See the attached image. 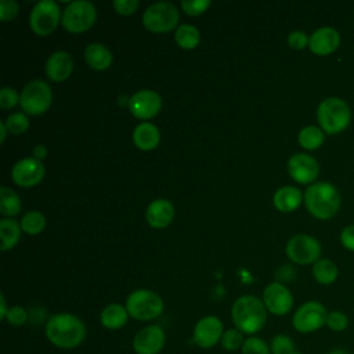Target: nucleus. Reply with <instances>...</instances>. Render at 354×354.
Returning a JSON list of instances; mask_svg holds the SVG:
<instances>
[{
	"mask_svg": "<svg viewBox=\"0 0 354 354\" xmlns=\"http://www.w3.org/2000/svg\"><path fill=\"white\" fill-rule=\"evenodd\" d=\"M7 313H8V307H7L4 295L1 293V295H0V319H6Z\"/></svg>",
	"mask_w": 354,
	"mask_h": 354,
	"instance_id": "c03bdc74",
	"label": "nucleus"
},
{
	"mask_svg": "<svg viewBox=\"0 0 354 354\" xmlns=\"http://www.w3.org/2000/svg\"><path fill=\"white\" fill-rule=\"evenodd\" d=\"M340 242L346 249L354 252V224L343 228L340 232Z\"/></svg>",
	"mask_w": 354,
	"mask_h": 354,
	"instance_id": "79ce46f5",
	"label": "nucleus"
},
{
	"mask_svg": "<svg viewBox=\"0 0 354 354\" xmlns=\"http://www.w3.org/2000/svg\"><path fill=\"white\" fill-rule=\"evenodd\" d=\"M61 10L54 0H40L30 11L29 25L33 33L47 36L53 33L59 22Z\"/></svg>",
	"mask_w": 354,
	"mask_h": 354,
	"instance_id": "1a4fd4ad",
	"label": "nucleus"
},
{
	"mask_svg": "<svg viewBox=\"0 0 354 354\" xmlns=\"http://www.w3.org/2000/svg\"><path fill=\"white\" fill-rule=\"evenodd\" d=\"M304 203L307 210L319 220L332 218L340 207V195L329 183H315L306 189Z\"/></svg>",
	"mask_w": 354,
	"mask_h": 354,
	"instance_id": "7ed1b4c3",
	"label": "nucleus"
},
{
	"mask_svg": "<svg viewBox=\"0 0 354 354\" xmlns=\"http://www.w3.org/2000/svg\"><path fill=\"white\" fill-rule=\"evenodd\" d=\"M231 318L235 328L245 335L254 336L267 322V308L256 296H241L232 304Z\"/></svg>",
	"mask_w": 354,
	"mask_h": 354,
	"instance_id": "f03ea898",
	"label": "nucleus"
},
{
	"mask_svg": "<svg viewBox=\"0 0 354 354\" xmlns=\"http://www.w3.org/2000/svg\"><path fill=\"white\" fill-rule=\"evenodd\" d=\"M160 140V134L159 130L155 124L152 123H140L133 133V141L134 144L144 151H151L153 149Z\"/></svg>",
	"mask_w": 354,
	"mask_h": 354,
	"instance_id": "5701e85b",
	"label": "nucleus"
},
{
	"mask_svg": "<svg viewBox=\"0 0 354 354\" xmlns=\"http://www.w3.org/2000/svg\"><path fill=\"white\" fill-rule=\"evenodd\" d=\"M270 348L271 354H300L293 339L285 333L275 335L270 343Z\"/></svg>",
	"mask_w": 354,
	"mask_h": 354,
	"instance_id": "7c9ffc66",
	"label": "nucleus"
},
{
	"mask_svg": "<svg viewBox=\"0 0 354 354\" xmlns=\"http://www.w3.org/2000/svg\"><path fill=\"white\" fill-rule=\"evenodd\" d=\"M241 354H271V348L270 344L261 337L249 336L243 342Z\"/></svg>",
	"mask_w": 354,
	"mask_h": 354,
	"instance_id": "473e14b6",
	"label": "nucleus"
},
{
	"mask_svg": "<svg viewBox=\"0 0 354 354\" xmlns=\"http://www.w3.org/2000/svg\"><path fill=\"white\" fill-rule=\"evenodd\" d=\"M97 19V10L86 0L72 1L62 12L61 24L71 33H82L90 29Z\"/></svg>",
	"mask_w": 354,
	"mask_h": 354,
	"instance_id": "423d86ee",
	"label": "nucleus"
},
{
	"mask_svg": "<svg viewBox=\"0 0 354 354\" xmlns=\"http://www.w3.org/2000/svg\"><path fill=\"white\" fill-rule=\"evenodd\" d=\"M46 155H47V149H46V147H44V145L39 144V145H36V147L33 148V158H36L37 160L44 159V158H46Z\"/></svg>",
	"mask_w": 354,
	"mask_h": 354,
	"instance_id": "37998d69",
	"label": "nucleus"
},
{
	"mask_svg": "<svg viewBox=\"0 0 354 354\" xmlns=\"http://www.w3.org/2000/svg\"><path fill=\"white\" fill-rule=\"evenodd\" d=\"M337 266L329 259H319L313 266V275L321 285H330L337 279Z\"/></svg>",
	"mask_w": 354,
	"mask_h": 354,
	"instance_id": "a878e982",
	"label": "nucleus"
},
{
	"mask_svg": "<svg viewBox=\"0 0 354 354\" xmlns=\"http://www.w3.org/2000/svg\"><path fill=\"white\" fill-rule=\"evenodd\" d=\"M29 319V314L28 311L21 307V306H14L8 308V313L6 315V321L11 325V326H22L28 322Z\"/></svg>",
	"mask_w": 354,
	"mask_h": 354,
	"instance_id": "c9c22d12",
	"label": "nucleus"
},
{
	"mask_svg": "<svg viewBox=\"0 0 354 354\" xmlns=\"http://www.w3.org/2000/svg\"><path fill=\"white\" fill-rule=\"evenodd\" d=\"M0 213L4 216H17L21 210L19 196L8 187L0 188Z\"/></svg>",
	"mask_w": 354,
	"mask_h": 354,
	"instance_id": "c85d7f7f",
	"label": "nucleus"
},
{
	"mask_svg": "<svg viewBox=\"0 0 354 354\" xmlns=\"http://www.w3.org/2000/svg\"><path fill=\"white\" fill-rule=\"evenodd\" d=\"M308 40L310 37H307V35L303 30H293L288 36V44L295 50H301L306 46H308Z\"/></svg>",
	"mask_w": 354,
	"mask_h": 354,
	"instance_id": "a19ab883",
	"label": "nucleus"
},
{
	"mask_svg": "<svg viewBox=\"0 0 354 354\" xmlns=\"http://www.w3.org/2000/svg\"><path fill=\"white\" fill-rule=\"evenodd\" d=\"M18 3L14 0H1L0 1V19L3 22L14 19L18 14Z\"/></svg>",
	"mask_w": 354,
	"mask_h": 354,
	"instance_id": "58836bf2",
	"label": "nucleus"
},
{
	"mask_svg": "<svg viewBox=\"0 0 354 354\" xmlns=\"http://www.w3.org/2000/svg\"><path fill=\"white\" fill-rule=\"evenodd\" d=\"M210 0H183L181 7L188 15H199L210 7Z\"/></svg>",
	"mask_w": 354,
	"mask_h": 354,
	"instance_id": "e433bc0d",
	"label": "nucleus"
},
{
	"mask_svg": "<svg viewBox=\"0 0 354 354\" xmlns=\"http://www.w3.org/2000/svg\"><path fill=\"white\" fill-rule=\"evenodd\" d=\"M340 46V35L330 26L317 29L308 40L310 50L317 55H329Z\"/></svg>",
	"mask_w": 354,
	"mask_h": 354,
	"instance_id": "a211bd4d",
	"label": "nucleus"
},
{
	"mask_svg": "<svg viewBox=\"0 0 354 354\" xmlns=\"http://www.w3.org/2000/svg\"><path fill=\"white\" fill-rule=\"evenodd\" d=\"M84 58L88 66L95 71H105L112 64V53L100 43H91L84 48Z\"/></svg>",
	"mask_w": 354,
	"mask_h": 354,
	"instance_id": "b1692460",
	"label": "nucleus"
},
{
	"mask_svg": "<svg viewBox=\"0 0 354 354\" xmlns=\"http://www.w3.org/2000/svg\"><path fill=\"white\" fill-rule=\"evenodd\" d=\"M140 6L138 0H115L113 7L122 15H131Z\"/></svg>",
	"mask_w": 354,
	"mask_h": 354,
	"instance_id": "ea45409f",
	"label": "nucleus"
},
{
	"mask_svg": "<svg viewBox=\"0 0 354 354\" xmlns=\"http://www.w3.org/2000/svg\"><path fill=\"white\" fill-rule=\"evenodd\" d=\"M263 303L271 314L285 315L293 307V296L281 282H271L263 292Z\"/></svg>",
	"mask_w": 354,
	"mask_h": 354,
	"instance_id": "4468645a",
	"label": "nucleus"
},
{
	"mask_svg": "<svg viewBox=\"0 0 354 354\" xmlns=\"http://www.w3.org/2000/svg\"><path fill=\"white\" fill-rule=\"evenodd\" d=\"M73 69V59L66 51L53 53L46 64V73L54 82L66 80Z\"/></svg>",
	"mask_w": 354,
	"mask_h": 354,
	"instance_id": "6ab92c4d",
	"label": "nucleus"
},
{
	"mask_svg": "<svg viewBox=\"0 0 354 354\" xmlns=\"http://www.w3.org/2000/svg\"><path fill=\"white\" fill-rule=\"evenodd\" d=\"M174 39L181 48L192 50L199 44L201 35H199V30L194 25L184 24L177 28V30L174 33Z\"/></svg>",
	"mask_w": 354,
	"mask_h": 354,
	"instance_id": "bb28decb",
	"label": "nucleus"
},
{
	"mask_svg": "<svg viewBox=\"0 0 354 354\" xmlns=\"http://www.w3.org/2000/svg\"><path fill=\"white\" fill-rule=\"evenodd\" d=\"M19 224H21V228L24 232H26L29 235H37L46 227V217L43 213H40L37 210H30L24 214Z\"/></svg>",
	"mask_w": 354,
	"mask_h": 354,
	"instance_id": "c756f323",
	"label": "nucleus"
},
{
	"mask_svg": "<svg viewBox=\"0 0 354 354\" xmlns=\"http://www.w3.org/2000/svg\"><path fill=\"white\" fill-rule=\"evenodd\" d=\"M147 221L153 228H165L174 218V206L167 199H155L147 207Z\"/></svg>",
	"mask_w": 354,
	"mask_h": 354,
	"instance_id": "aec40b11",
	"label": "nucleus"
},
{
	"mask_svg": "<svg viewBox=\"0 0 354 354\" xmlns=\"http://www.w3.org/2000/svg\"><path fill=\"white\" fill-rule=\"evenodd\" d=\"M326 354H350L348 351H346L344 348H333L330 351H328Z\"/></svg>",
	"mask_w": 354,
	"mask_h": 354,
	"instance_id": "49530a36",
	"label": "nucleus"
},
{
	"mask_svg": "<svg viewBox=\"0 0 354 354\" xmlns=\"http://www.w3.org/2000/svg\"><path fill=\"white\" fill-rule=\"evenodd\" d=\"M286 254L296 264H311L319 260L321 245L319 242L306 234L292 236L286 243Z\"/></svg>",
	"mask_w": 354,
	"mask_h": 354,
	"instance_id": "9b49d317",
	"label": "nucleus"
},
{
	"mask_svg": "<svg viewBox=\"0 0 354 354\" xmlns=\"http://www.w3.org/2000/svg\"><path fill=\"white\" fill-rule=\"evenodd\" d=\"M163 300L153 290L138 289L129 295L126 308L131 318L137 321H152L163 313Z\"/></svg>",
	"mask_w": 354,
	"mask_h": 354,
	"instance_id": "39448f33",
	"label": "nucleus"
},
{
	"mask_svg": "<svg viewBox=\"0 0 354 354\" xmlns=\"http://www.w3.org/2000/svg\"><path fill=\"white\" fill-rule=\"evenodd\" d=\"M289 176L299 184L313 183L319 174L318 162L307 153H295L288 160Z\"/></svg>",
	"mask_w": 354,
	"mask_h": 354,
	"instance_id": "dca6fc26",
	"label": "nucleus"
},
{
	"mask_svg": "<svg viewBox=\"0 0 354 354\" xmlns=\"http://www.w3.org/2000/svg\"><path fill=\"white\" fill-rule=\"evenodd\" d=\"M223 333L224 325L221 319L216 315H206L195 324L192 330V339L198 347L210 348L221 342Z\"/></svg>",
	"mask_w": 354,
	"mask_h": 354,
	"instance_id": "f8f14e48",
	"label": "nucleus"
},
{
	"mask_svg": "<svg viewBox=\"0 0 354 354\" xmlns=\"http://www.w3.org/2000/svg\"><path fill=\"white\" fill-rule=\"evenodd\" d=\"M12 181L19 187H33L44 177V166L36 158H25L18 160L11 170Z\"/></svg>",
	"mask_w": 354,
	"mask_h": 354,
	"instance_id": "2eb2a0df",
	"label": "nucleus"
},
{
	"mask_svg": "<svg viewBox=\"0 0 354 354\" xmlns=\"http://www.w3.org/2000/svg\"><path fill=\"white\" fill-rule=\"evenodd\" d=\"M51 101H53L51 88L41 79L29 82L24 87L19 95V105L22 111L33 116L44 113L50 108Z\"/></svg>",
	"mask_w": 354,
	"mask_h": 354,
	"instance_id": "0eeeda50",
	"label": "nucleus"
},
{
	"mask_svg": "<svg viewBox=\"0 0 354 354\" xmlns=\"http://www.w3.org/2000/svg\"><path fill=\"white\" fill-rule=\"evenodd\" d=\"M166 343V333L159 325H147L133 337V350L136 354H159Z\"/></svg>",
	"mask_w": 354,
	"mask_h": 354,
	"instance_id": "ddd939ff",
	"label": "nucleus"
},
{
	"mask_svg": "<svg viewBox=\"0 0 354 354\" xmlns=\"http://www.w3.org/2000/svg\"><path fill=\"white\" fill-rule=\"evenodd\" d=\"M46 336L58 348H75L86 339V325L77 315L58 313L47 319Z\"/></svg>",
	"mask_w": 354,
	"mask_h": 354,
	"instance_id": "f257e3e1",
	"label": "nucleus"
},
{
	"mask_svg": "<svg viewBox=\"0 0 354 354\" xmlns=\"http://www.w3.org/2000/svg\"><path fill=\"white\" fill-rule=\"evenodd\" d=\"M21 230H22L21 224L15 220H11V218L0 220V236H1L0 249L7 250L14 248L21 238Z\"/></svg>",
	"mask_w": 354,
	"mask_h": 354,
	"instance_id": "393cba45",
	"label": "nucleus"
},
{
	"mask_svg": "<svg viewBox=\"0 0 354 354\" xmlns=\"http://www.w3.org/2000/svg\"><path fill=\"white\" fill-rule=\"evenodd\" d=\"M328 311L319 301H306L293 314L292 325L300 333H313L326 325Z\"/></svg>",
	"mask_w": 354,
	"mask_h": 354,
	"instance_id": "9d476101",
	"label": "nucleus"
},
{
	"mask_svg": "<svg viewBox=\"0 0 354 354\" xmlns=\"http://www.w3.org/2000/svg\"><path fill=\"white\" fill-rule=\"evenodd\" d=\"M317 119L322 131L333 136L348 127L351 111L344 100L339 97H328L318 105Z\"/></svg>",
	"mask_w": 354,
	"mask_h": 354,
	"instance_id": "20e7f679",
	"label": "nucleus"
},
{
	"mask_svg": "<svg viewBox=\"0 0 354 354\" xmlns=\"http://www.w3.org/2000/svg\"><path fill=\"white\" fill-rule=\"evenodd\" d=\"M180 14L174 4L159 1L149 6L142 15L144 26L153 33L170 32L177 26Z\"/></svg>",
	"mask_w": 354,
	"mask_h": 354,
	"instance_id": "6e6552de",
	"label": "nucleus"
},
{
	"mask_svg": "<svg viewBox=\"0 0 354 354\" xmlns=\"http://www.w3.org/2000/svg\"><path fill=\"white\" fill-rule=\"evenodd\" d=\"M129 317L130 315L126 306H122L119 303H111L101 311L100 321L105 329L116 330L126 325Z\"/></svg>",
	"mask_w": 354,
	"mask_h": 354,
	"instance_id": "4be33fe9",
	"label": "nucleus"
},
{
	"mask_svg": "<svg viewBox=\"0 0 354 354\" xmlns=\"http://www.w3.org/2000/svg\"><path fill=\"white\" fill-rule=\"evenodd\" d=\"M19 102V95L12 87H3L0 90V106L3 109H10Z\"/></svg>",
	"mask_w": 354,
	"mask_h": 354,
	"instance_id": "4c0bfd02",
	"label": "nucleus"
},
{
	"mask_svg": "<svg viewBox=\"0 0 354 354\" xmlns=\"http://www.w3.org/2000/svg\"><path fill=\"white\" fill-rule=\"evenodd\" d=\"M301 201H303V196L300 189L292 185H285L279 188L272 198L274 206L277 207V210L282 213H289L296 210L300 206Z\"/></svg>",
	"mask_w": 354,
	"mask_h": 354,
	"instance_id": "412c9836",
	"label": "nucleus"
},
{
	"mask_svg": "<svg viewBox=\"0 0 354 354\" xmlns=\"http://www.w3.org/2000/svg\"><path fill=\"white\" fill-rule=\"evenodd\" d=\"M243 332H241L238 328H230L227 330H224L223 333V337H221V346L225 351L231 353V351H236V350H241L242 346H243Z\"/></svg>",
	"mask_w": 354,
	"mask_h": 354,
	"instance_id": "2f4dec72",
	"label": "nucleus"
},
{
	"mask_svg": "<svg viewBox=\"0 0 354 354\" xmlns=\"http://www.w3.org/2000/svg\"><path fill=\"white\" fill-rule=\"evenodd\" d=\"M129 108L133 116L138 119H151L162 108L160 95L152 90H141L129 100Z\"/></svg>",
	"mask_w": 354,
	"mask_h": 354,
	"instance_id": "f3484780",
	"label": "nucleus"
},
{
	"mask_svg": "<svg viewBox=\"0 0 354 354\" xmlns=\"http://www.w3.org/2000/svg\"><path fill=\"white\" fill-rule=\"evenodd\" d=\"M6 127L12 134H21L25 133L29 127V119L22 112H15L8 115L6 120Z\"/></svg>",
	"mask_w": 354,
	"mask_h": 354,
	"instance_id": "f704fd0d",
	"label": "nucleus"
},
{
	"mask_svg": "<svg viewBox=\"0 0 354 354\" xmlns=\"http://www.w3.org/2000/svg\"><path fill=\"white\" fill-rule=\"evenodd\" d=\"M7 127H6V122H0V141L4 142L6 136H7Z\"/></svg>",
	"mask_w": 354,
	"mask_h": 354,
	"instance_id": "a18cd8bd",
	"label": "nucleus"
},
{
	"mask_svg": "<svg viewBox=\"0 0 354 354\" xmlns=\"http://www.w3.org/2000/svg\"><path fill=\"white\" fill-rule=\"evenodd\" d=\"M297 140H299V144L304 149L313 151L322 145V142L325 140V134H324L322 129H319L317 126H306L300 130Z\"/></svg>",
	"mask_w": 354,
	"mask_h": 354,
	"instance_id": "cd10ccee",
	"label": "nucleus"
},
{
	"mask_svg": "<svg viewBox=\"0 0 354 354\" xmlns=\"http://www.w3.org/2000/svg\"><path fill=\"white\" fill-rule=\"evenodd\" d=\"M348 324H350V319L346 313H343L340 310H333V311L328 313L326 326L332 332H343L348 328Z\"/></svg>",
	"mask_w": 354,
	"mask_h": 354,
	"instance_id": "72a5a7b5",
	"label": "nucleus"
}]
</instances>
